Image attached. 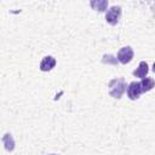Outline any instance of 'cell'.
Instances as JSON below:
<instances>
[{
	"label": "cell",
	"instance_id": "obj_5",
	"mask_svg": "<svg viewBox=\"0 0 155 155\" xmlns=\"http://www.w3.org/2000/svg\"><path fill=\"white\" fill-rule=\"evenodd\" d=\"M56 65V59L52 56H46L42 58L40 63V70L41 71H50Z\"/></svg>",
	"mask_w": 155,
	"mask_h": 155
},
{
	"label": "cell",
	"instance_id": "obj_4",
	"mask_svg": "<svg viewBox=\"0 0 155 155\" xmlns=\"http://www.w3.org/2000/svg\"><path fill=\"white\" fill-rule=\"evenodd\" d=\"M143 90H142V86H140V82H137V81H132L131 84L127 85V96L130 99L134 101V99H138L142 94Z\"/></svg>",
	"mask_w": 155,
	"mask_h": 155
},
{
	"label": "cell",
	"instance_id": "obj_10",
	"mask_svg": "<svg viewBox=\"0 0 155 155\" xmlns=\"http://www.w3.org/2000/svg\"><path fill=\"white\" fill-rule=\"evenodd\" d=\"M103 63H113V64H117V58H114L111 54H105L103 56V59H102Z\"/></svg>",
	"mask_w": 155,
	"mask_h": 155
},
{
	"label": "cell",
	"instance_id": "obj_1",
	"mask_svg": "<svg viewBox=\"0 0 155 155\" xmlns=\"http://www.w3.org/2000/svg\"><path fill=\"white\" fill-rule=\"evenodd\" d=\"M109 94L113 97V98H116V99H120L122 97V94L125 93V91L127 90V85H126V81L124 78H116V79H113L109 81Z\"/></svg>",
	"mask_w": 155,
	"mask_h": 155
},
{
	"label": "cell",
	"instance_id": "obj_2",
	"mask_svg": "<svg viewBox=\"0 0 155 155\" xmlns=\"http://www.w3.org/2000/svg\"><path fill=\"white\" fill-rule=\"evenodd\" d=\"M120 17H121V6L114 5V6H111V7L107 11V13H105V21H107L109 24H111V25L117 24Z\"/></svg>",
	"mask_w": 155,
	"mask_h": 155
},
{
	"label": "cell",
	"instance_id": "obj_6",
	"mask_svg": "<svg viewBox=\"0 0 155 155\" xmlns=\"http://www.w3.org/2000/svg\"><path fill=\"white\" fill-rule=\"evenodd\" d=\"M148 71H149V67H148V63L147 62H144V61H142L139 64H138V68L132 73L134 76H137V78H140V79H144L145 76H147V74H148Z\"/></svg>",
	"mask_w": 155,
	"mask_h": 155
},
{
	"label": "cell",
	"instance_id": "obj_7",
	"mask_svg": "<svg viewBox=\"0 0 155 155\" xmlns=\"http://www.w3.org/2000/svg\"><path fill=\"white\" fill-rule=\"evenodd\" d=\"M2 142H4V145H5L6 150L12 151L15 149V140H13L11 133H5L4 137H2Z\"/></svg>",
	"mask_w": 155,
	"mask_h": 155
},
{
	"label": "cell",
	"instance_id": "obj_9",
	"mask_svg": "<svg viewBox=\"0 0 155 155\" xmlns=\"http://www.w3.org/2000/svg\"><path fill=\"white\" fill-rule=\"evenodd\" d=\"M90 5H91L94 10H97V11H99V12H103V11H105L107 7H108V1H107V0H97V1H91Z\"/></svg>",
	"mask_w": 155,
	"mask_h": 155
},
{
	"label": "cell",
	"instance_id": "obj_3",
	"mask_svg": "<svg viewBox=\"0 0 155 155\" xmlns=\"http://www.w3.org/2000/svg\"><path fill=\"white\" fill-rule=\"evenodd\" d=\"M117 61L122 64H127L132 61L133 58V50L131 46H125V47H121L117 52Z\"/></svg>",
	"mask_w": 155,
	"mask_h": 155
},
{
	"label": "cell",
	"instance_id": "obj_8",
	"mask_svg": "<svg viewBox=\"0 0 155 155\" xmlns=\"http://www.w3.org/2000/svg\"><path fill=\"white\" fill-rule=\"evenodd\" d=\"M140 86H142L143 92H148V91L153 90V87L155 86V81L153 78H144L140 81Z\"/></svg>",
	"mask_w": 155,
	"mask_h": 155
},
{
	"label": "cell",
	"instance_id": "obj_11",
	"mask_svg": "<svg viewBox=\"0 0 155 155\" xmlns=\"http://www.w3.org/2000/svg\"><path fill=\"white\" fill-rule=\"evenodd\" d=\"M50 155H56V154H50Z\"/></svg>",
	"mask_w": 155,
	"mask_h": 155
}]
</instances>
